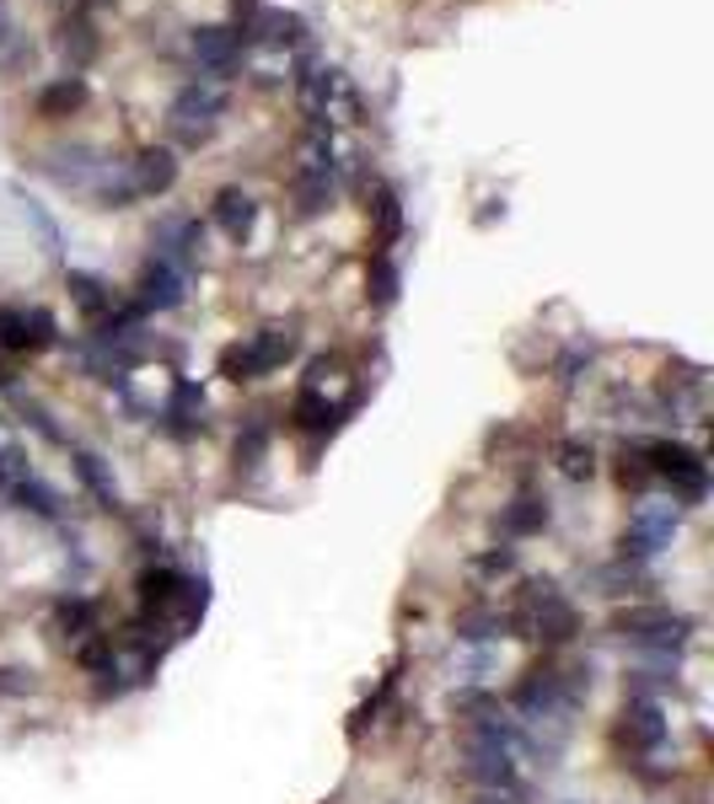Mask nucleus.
<instances>
[{"instance_id": "nucleus-15", "label": "nucleus", "mask_w": 714, "mask_h": 804, "mask_svg": "<svg viewBox=\"0 0 714 804\" xmlns=\"http://www.w3.org/2000/svg\"><path fill=\"white\" fill-rule=\"evenodd\" d=\"M194 60L210 75H231L242 64V38L231 27H199L194 33Z\"/></svg>"}, {"instance_id": "nucleus-11", "label": "nucleus", "mask_w": 714, "mask_h": 804, "mask_svg": "<svg viewBox=\"0 0 714 804\" xmlns=\"http://www.w3.org/2000/svg\"><path fill=\"white\" fill-rule=\"evenodd\" d=\"M661 741H666L661 703H650V697H629V708H623V719H618V745H623V751H634V756H645V751H655Z\"/></svg>"}, {"instance_id": "nucleus-7", "label": "nucleus", "mask_w": 714, "mask_h": 804, "mask_svg": "<svg viewBox=\"0 0 714 804\" xmlns=\"http://www.w3.org/2000/svg\"><path fill=\"white\" fill-rule=\"evenodd\" d=\"M296 103H301V113L312 119V129H328L333 103H349V108H355V97H349L344 75H338V70H323V64H312V70H301V75H296Z\"/></svg>"}, {"instance_id": "nucleus-20", "label": "nucleus", "mask_w": 714, "mask_h": 804, "mask_svg": "<svg viewBox=\"0 0 714 804\" xmlns=\"http://www.w3.org/2000/svg\"><path fill=\"white\" fill-rule=\"evenodd\" d=\"M516 751H467L462 761V778L478 783V789H516Z\"/></svg>"}, {"instance_id": "nucleus-10", "label": "nucleus", "mask_w": 714, "mask_h": 804, "mask_svg": "<svg viewBox=\"0 0 714 804\" xmlns=\"http://www.w3.org/2000/svg\"><path fill=\"white\" fill-rule=\"evenodd\" d=\"M199 242H204V226L189 220V215H167L156 231H151V257L156 263H172L189 274V263L199 257Z\"/></svg>"}, {"instance_id": "nucleus-32", "label": "nucleus", "mask_w": 714, "mask_h": 804, "mask_svg": "<svg viewBox=\"0 0 714 804\" xmlns=\"http://www.w3.org/2000/svg\"><path fill=\"white\" fill-rule=\"evenodd\" d=\"M366 296H371V307H392V301H397V263H392L388 252H377V257H371Z\"/></svg>"}, {"instance_id": "nucleus-21", "label": "nucleus", "mask_w": 714, "mask_h": 804, "mask_svg": "<svg viewBox=\"0 0 714 804\" xmlns=\"http://www.w3.org/2000/svg\"><path fill=\"white\" fill-rule=\"evenodd\" d=\"M548 515H554V509H548V499L526 489V494H516L511 504H505V515H500V531H505V537H537V531L548 526Z\"/></svg>"}, {"instance_id": "nucleus-17", "label": "nucleus", "mask_w": 714, "mask_h": 804, "mask_svg": "<svg viewBox=\"0 0 714 804\" xmlns=\"http://www.w3.org/2000/svg\"><path fill=\"white\" fill-rule=\"evenodd\" d=\"M130 183H134V199L167 193V188L178 183V156H172V151H162V145L140 151V156L130 161Z\"/></svg>"}, {"instance_id": "nucleus-16", "label": "nucleus", "mask_w": 714, "mask_h": 804, "mask_svg": "<svg viewBox=\"0 0 714 804\" xmlns=\"http://www.w3.org/2000/svg\"><path fill=\"white\" fill-rule=\"evenodd\" d=\"M301 33H307V22H301L296 11H259L237 38H242V44H269V49H296Z\"/></svg>"}, {"instance_id": "nucleus-41", "label": "nucleus", "mask_w": 714, "mask_h": 804, "mask_svg": "<svg viewBox=\"0 0 714 804\" xmlns=\"http://www.w3.org/2000/svg\"><path fill=\"white\" fill-rule=\"evenodd\" d=\"M231 11H237V22H242V27H248V22H253V16H259L263 5H259V0H231Z\"/></svg>"}, {"instance_id": "nucleus-19", "label": "nucleus", "mask_w": 714, "mask_h": 804, "mask_svg": "<svg viewBox=\"0 0 714 804\" xmlns=\"http://www.w3.org/2000/svg\"><path fill=\"white\" fill-rule=\"evenodd\" d=\"M215 226H221L231 242H248L253 226H259V204H253V193H242V188H221V193H215Z\"/></svg>"}, {"instance_id": "nucleus-24", "label": "nucleus", "mask_w": 714, "mask_h": 804, "mask_svg": "<svg viewBox=\"0 0 714 804\" xmlns=\"http://www.w3.org/2000/svg\"><path fill=\"white\" fill-rule=\"evenodd\" d=\"M371 220H377V248L388 252L397 237H403V204H397V188H377L371 193Z\"/></svg>"}, {"instance_id": "nucleus-14", "label": "nucleus", "mask_w": 714, "mask_h": 804, "mask_svg": "<svg viewBox=\"0 0 714 804\" xmlns=\"http://www.w3.org/2000/svg\"><path fill=\"white\" fill-rule=\"evenodd\" d=\"M183 290H189V274L183 268H172V263H145V274H140V307L145 311H172L183 307Z\"/></svg>"}, {"instance_id": "nucleus-8", "label": "nucleus", "mask_w": 714, "mask_h": 804, "mask_svg": "<svg viewBox=\"0 0 714 804\" xmlns=\"http://www.w3.org/2000/svg\"><path fill=\"white\" fill-rule=\"evenodd\" d=\"M108 167H114V161H108L103 151H92V145H70V151L44 156V172L60 188H75V193H97V183L108 178Z\"/></svg>"}, {"instance_id": "nucleus-26", "label": "nucleus", "mask_w": 714, "mask_h": 804, "mask_svg": "<svg viewBox=\"0 0 714 804\" xmlns=\"http://www.w3.org/2000/svg\"><path fill=\"white\" fill-rule=\"evenodd\" d=\"M81 103H86V81L66 75V81H55V86L38 97V113H44V119H70Z\"/></svg>"}, {"instance_id": "nucleus-37", "label": "nucleus", "mask_w": 714, "mask_h": 804, "mask_svg": "<svg viewBox=\"0 0 714 804\" xmlns=\"http://www.w3.org/2000/svg\"><path fill=\"white\" fill-rule=\"evenodd\" d=\"M473 568H478L484 579H500V574H511V568H516V553H511V548H495V553H478V557H473Z\"/></svg>"}, {"instance_id": "nucleus-4", "label": "nucleus", "mask_w": 714, "mask_h": 804, "mask_svg": "<svg viewBox=\"0 0 714 804\" xmlns=\"http://www.w3.org/2000/svg\"><path fill=\"white\" fill-rule=\"evenodd\" d=\"M693 627H699V622L688 617V612H671V607H623V612L612 617V633H618V638H629V644H640V649H655V655L682 649V644L693 638Z\"/></svg>"}, {"instance_id": "nucleus-25", "label": "nucleus", "mask_w": 714, "mask_h": 804, "mask_svg": "<svg viewBox=\"0 0 714 804\" xmlns=\"http://www.w3.org/2000/svg\"><path fill=\"white\" fill-rule=\"evenodd\" d=\"M75 478L92 489V499H97L103 509H119V489H114V478H108V467H103L97 451H75Z\"/></svg>"}, {"instance_id": "nucleus-34", "label": "nucleus", "mask_w": 714, "mask_h": 804, "mask_svg": "<svg viewBox=\"0 0 714 804\" xmlns=\"http://www.w3.org/2000/svg\"><path fill=\"white\" fill-rule=\"evenodd\" d=\"M618 483H623V489H650L645 445H623V451H618Z\"/></svg>"}, {"instance_id": "nucleus-27", "label": "nucleus", "mask_w": 714, "mask_h": 804, "mask_svg": "<svg viewBox=\"0 0 714 804\" xmlns=\"http://www.w3.org/2000/svg\"><path fill=\"white\" fill-rule=\"evenodd\" d=\"M55 627H60L66 638H92V633H97V607L81 601V596H66V601L55 607Z\"/></svg>"}, {"instance_id": "nucleus-31", "label": "nucleus", "mask_w": 714, "mask_h": 804, "mask_svg": "<svg viewBox=\"0 0 714 804\" xmlns=\"http://www.w3.org/2000/svg\"><path fill=\"white\" fill-rule=\"evenodd\" d=\"M263 456H269V424H263V419H248L242 434H237V472H259Z\"/></svg>"}, {"instance_id": "nucleus-12", "label": "nucleus", "mask_w": 714, "mask_h": 804, "mask_svg": "<svg viewBox=\"0 0 714 804\" xmlns=\"http://www.w3.org/2000/svg\"><path fill=\"white\" fill-rule=\"evenodd\" d=\"M661 403H666V413H671V419L699 424V419H704V408H710V381H704V371L666 375V381H661Z\"/></svg>"}, {"instance_id": "nucleus-38", "label": "nucleus", "mask_w": 714, "mask_h": 804, "mask_svg": "<svg viewBox=\"0 0 714 804\" xmlns=\"http://www.w3.org/2000/svg\"><path fill=\"white\" fill-rule=\"evenodd\" d=\"M22 215H27V220L38 226V237H44V252H60V231H55V220H49V215H44V209H38L33 199H22Z\"/></svg>"}, {"instance_id": "nucleus-6", "label": "nucleus", "mask_w": 714, "mask_h": 804, "mask_svg": "<svg viewBox=\"0 0 714 804\" xmlns=\"http://www.w3.org/2000/svg\"><path fill=\"white\" fill-rule=\"evenodd\" d=\"M55 344V316L44 307H5L0 311V349L5 355H38Z\"/></svg>"}, {"instance_id": "nucleus-35", "label": "nucleus", "mask_w": 714, "mask_h": 804, "mask_svg": "<svg viewBox=\"0 0 714 804\" xmlns=\"http://www.w3.org/2000/svg\"><path fill=\"white\" fill-rule=\"evenodd\" d=\"M27 44H22V33H16V22H11V11H5V0H0V64L5 70H16V64H27Z\"/></svg>"}, {"instance_id": "nucleus-23", "label": "nucleus", "mask_w": 714, "mask_h": 804, "mask_svg": "<svg viewBox=\"0 0 714 804\" xmlns=\"http://www.w3.org/2000/svg\"><path fill=\"white\" fill-rule=\"evenodd\" d=\"M70 301L86 311L92 322H103L108 311L119 307V301H114V290H108V279H97V274H70Z\"/></svg>"}, {"instance_id": "nucleus-5", "label": "nucleus", "mask_w": 714, "mask_h": 804, "mask_svg": "<svg viewBox=\"0 0 714 804\" xmlns=\"http://www.w3.org/2000/svg\"><path fill=\"white\" fill-rule=\"evenodd\" d=\"M221 113H226V92L210 86V81H189V86L172 97L167 124H172V134H178L183 145H204V140L215 134V124H221Z\"/></svg>"}, {"instance_id": "nucleus-18", "label": "nucleus", "mask_w": 714, "mask_h": 804, "mask_svg": "<svg viewBox=\"0 0 714 804\" xmlns=\"http://www.w3.org/2000/svg\"><path fill=\"white\" fill-rule=\"evenodd\" d=\"M162 424H167V434H178V440L204 430V392H199V381H178L172 386V397L162 408Z\"/></svg>"}, {"instance_id": "nucleus-2", "label": "nucleus", "mask_w": 714, "mask_h": 804, "mask_svg": "<svg viewBox=\"0 0 714 804\" xmlns=\"http://www.w3.org/2000/svg\"><path fill=\"white\" fill-rule=\"evenodd\" d=\"M296 349H301V327H296V322H274V327L253 333L248 344H231V349L221 355V375H226V381H259V375L279 371Z\"/></svg>"}, {"instance_id": "nucleus-3", "label": "nucleus", "mask_w": 714, "mask_h": 804, "mask_svg": "<svg viewBox=\"0 0 714 804\" xmlns=\"http://www.w3.org/2000/svg\"><path fill=\"white\" fill-rule=\"evenodd\" d=\"M645 461H650V483L671 489V499L682 504H699L710 494V467L693 445L682 440H645Z\"/></svg>"}, {"instance_id": "nucleus-9", "label": "nucleus", "mask_w": 714, "mask_h": 804, "mask_svg": "<svg viewBox=\"0 0 714 804\" xmlns=\"http://www.w3.org/2000/svg\"><path fill=\"white\" fill-rule=\"evenodd\" d=\"M671 531H677V509L671 504H640V515L629 520V531H623V557L629 563H640V557H655L666 542H671Z\"/></svg>"}, {"instance_id": "nucleus-13", "label": "nucleus", "mask_w": 714, "mask_h": 804, "mask_svg": "<svg viewBox=\"0 0 714 804\" xmlns=\"http://www.w3.org/2000/svg\"><path fill=\"white\" fill-rule=\"evenodd\" d=\"M349 408H355V397H344V403L333 408L318 386H307V392L290 403V430H296V434H333V430H338V419H344Z\"/></svg>"}, {"instance_id": "nucleus-1", "label": "nucleus", "mask_w": 714, "mask_h": 804, "mask_svg": "<svg viewBox=\"0 0 714 804\" xmlns=\"http://www.w3.org/2000/svg\"><path fill=\"white\" fill-rule=\"evenodd\" d=\"M516 638H537V644H570L581 633V612L570 607V596L554 579H526L521 585V612L511 617Z\"/></svg>"}, {"instance_id": "nucleus-39", "label": "nucleus", "mask_w": 714, "mask_h": 804, "mask_svg": "<svg viewBox=\"0 0 714 804\" xmlns=\"http://www.w3.org/2000/svg\"><path fill=\"white\" fill-rule=\"evenodd\" d=\"M473 804H526V789H484V794H478V800Z\"/></svg>"}, {"instance_id": "nucleus-22", "label": "nucleus", "mask_w": 714, "mask_h": 804, "mask_svg": "<svg viewBox=\"0 0 714 804\" xmlns=\"http://www.w3.org/2000/svg\"><path fill=\"white\" fill-rule=\"evenodd\" d=\"M456 638H462V644H495V638H516V627H511V612L473 607V612L456 617Z\"/></svg>"}, {"instance_id": "nucleus-30", "label": "nucleus", "mask_w": 714, "mask_h": 804, "mask_svg": "<svg viewBox=\"0 0 714 804\" xmlns=\"http://www.w3.org/2000/svg\"><path fill=\"white\" fill-rule=\"evenodd\" d=\"M591 585H596L602 596H629V590H640V585H645V568L623 557V563H612V568H596V574H591Z\"/></svg>"}, {"instance_id": "nucleus-40", "label": "nucleus", "mask_w": 714, "mask_h": 804, "mask_svg": "<svg viewBox=\"0 0 714 804\" xmlns=\"http://www.w3.org/2000/svg\"><path fill=\"white\" fill-rule=\"evenodd\" d=\"M33 681L22 676V671H0V692H27Z\"/></svg>"}, {"instance_id": "nucleus-36", "label": "nucleus", "mask_w": 714, "mask_h": 804, "mask_svg": "<svg viewBox=\"0 0 714 804\" xmlns=\"http://www.w3.org/2000/svg\"><path fill=\"white\" fill-rule=\"evenodd\" d=\"M60 49H66L70 64H86L92 60V49H97V38H92L86 22H66V27H60Z\"/></svg>"}, {"instance_id": "nucleus-33", "label": "nucleus", "mask_w": 714, "mask_h": 804, "mask_svg": "<svg viewBox=\"0 0 714 804\" xmlns=\"http://www.w3.org/2000/svg\"><path fill=\"white\" fill-rule=\"evenodd\" d=\"M559 472H564L570 483H585V478L596 472V451L581 445V440H564V445H559Z\"/></svg>"}, {"instance_id": "nucleus-29", "label": "nucleus", "mask_w": 714, "mask_h": 804, "mask_svg": "<svg viewBox=\"0 0 714 804\" xmlns=\"http://www.w3.org/2000/svg\"><path fill=\"white\" fill-rule=\"evenodd\" d=\"M328 204H333V172H296V209L323 215Z\"/></svg>"}, {"instance_id": "nucleus-28", "label": "nucleus", "mask_w": 714, "mask_h": 804, "mask_svg": "<svg viewBox=\"0 0 714 804\" xmlns=\"http://www.w3.org/2000/svg\"><path fill=\"white\" fill-rule=\"evenodd\" d=\"M5 494L16 499L22 509H33V515H49V520L60 515V499H55V489H49V483H38L33 472H22V478H16V483L5 489Z\"/></svg>"}]
</instances>
